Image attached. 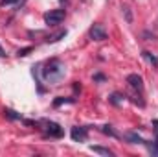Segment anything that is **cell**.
Returning a JSON list of instances; mask_svg holds the SVG:
<instances>
[{
    "label": "cell",
    "instance_id": "obj_1",
    "mask_svg": "<svg viewBox=\"0 0 158 157\" xmlns=\"http://www.w3.org/2000/svg\"><path fill=\"white\" fill-rule=\"evenodd\" d=\"M63 20H64V11H63V9H52L50 13L44 15V22H46L48 26H57V24H61Z\"/></svg>",
    "mask_w": 158,
    "mask_h": 157
},
{
    "label": "cell",
    "instance_id": "obj_2",
    "mask_svg": "<svg viewBox=\"0 0 158 157\" xmlns=\"http://www.w3.org/2000/svg\"><path fill=\"white\" fill-rule=\"evenodd\" d=\"M53 72L63 74V70H61V63H59L57 59H53V61H50V63L46 65V69H44V78H48L50 81H52V79H53Z\"/></svg>",
    "mask_w": 158,
    "mask_h": 157
},
{
    "label": "cell",
    "instance_id": "obj_3",
    "mask_svg": "<svg viewBox=\"0 0 158 157\" xmlns=\"http://www.w3.org/2000/svg\"><path fill=\"white\" fill-rule=\"evenodd\" d=\"M107 37L109 35H107V32H105V28L101 24H94L90 28V39L92 41H105Z\"/></svg>",
    "mask_w": 158,
    "mask_h": 157
},
{
    "label": "cell",
    "instance_id": "obj_4",
    "mask_svg": "<svg viewBox=\"0 0 158 157\" xmlns=\"http://www.w3.org/2000/svg\"><path fill=\"white\" fill-rule=\"evenodd\" d=\"M127 83H129L132 89H136V91H142V89H143V79L140 78L138 74H129V76H127Z\"/></svg>",
    "mask_w": 158,
    "mask_h": 157
},
{
    "label": "cell",
    "instance_id": "obj_5",
    "mask_svg": "<svg viewBox=\"0 0 158 157\" xmlns=\"http://www.w3.org/2000/svg\"><path fill=\"white\" fill-rule=\"evenodd\" d=\"M46 133H50L52 137H63V129L55 122H46Z\"/></svg>",
    "mask_w": 158,
    "mask_h": 157
},
{
    "label": "cell",
    "instance_id": "obj_6",
    "mask_svg": "<svg viewBox=\"0 0 158 157\" xmlns=\"http://www.w3.org/2000/svg\"><path fill=\"white\" fill-rule=\"evenodd\" d=\"M72 139L74 141H77V142H83L85 139H86V129L85 128H72Z\"/></svg>",
    "mask_w": 158,
    "mask_h": 157
},
{
    "label": "cell",
    "instance_id": "obj_7",
    "mask_svg": "<svg viewBox=\"0 0 158 157\" xmlns=\"http://www.w3.org/2000/svg\"><path fill=\"white\" fill-rule=\"evenodd\" d=\"M90 150H92L94 154H99V155H105V157H112L114 155L109 148H103V146H90Z\"/></svg>",
    "mask_w": 158,
    "mask_h": 157
},
{
    "label": "cell",
    "instance_id": "obj_8",
    "mask_svg": "<svg viewBox=\"0 0 158 157\" xmlns=\"http://www.w3.org/2000/svg\"><path fill=\"white\" fill-rule=\"evenodd\" d=\"M125 139H127L129 142H132V144H138V142H145V141H143V139H142L138 133H132V131H131V133H125Z\"/></svg>",
    "mask_w": 158,
    "mask_h": 157
},
{
    "label": "cell",
    "instance_id": "obj_9",
    "mask_svg": "<svg viewBox=\"0 0 158 157\" xmlns=\"http://www.w3.org/2000/svg\"><path fill=\"white\" fill-rule=\"evenodd\" d=\"M121 13L125 15L127 24H132V11H131V7L129 6H121Z\"/></svg>",
    "mask_w": 158,
    "mask_h": 157
},
{
    "label": "cell",
    "instance_id": "obj_10",
    "mask_svg": "<svg viewBox=\"0 0 158 157\" xmlns=\"http://www.w3.org/2000/svg\"><path fill=\"white\" fill-rule=\"evenodd\" d=\"M143 57H145V59H147V61H149V63H151L153 67H156V65H158V59H156V56H153L151 52H143Z\"/></svg>",
    "mask_w": 158,
    "mask_h": 157
},
{
    "label": "cell",
    "instance_id": "obj_11",
    "mask_svg": "<svg viewBox=\"0 0 158 157\" xmlns=\"http://www.w3.org/2000/svg\"><path fill=\"white\" fill-rule=\"evenodd\" d=\"M101 131H103L105 135H110V137H118V133H116V131H114L110 126H103V128H101Z\"/></svg>",
    "mask_w": 158,
    "mask_h": 157
},
{
    "label": "cell",
    "instance_id": "obj_12",
    "mask_svg": "<svg viewBox=\"0 0 158 157\" xmlns=\"http://www.w3.org/2000/svg\"><path fill=\"white\" fill-rule=\"evenodd\" d=\"M74 102V98H57L55 102H53V105L57 107V105H61V104H72Z\"/></svg>",
    "mask_w": 158,
    "mask_h": 157
},
{
    "label": "cell",
    "instance_id": "obj_13",
    "mask_svg": "<svg viewBox=\"0 0 158 157\" xmlns=\"http://www.w3.org/2000/svg\"><path fill=\"white\" fill-rule=\"evenodd\" d=\"M4 113H6V117L11 118V120H19V118H20V115H17V113H15L13 109H6Z\"/></svg>",
    "mask_w": 158,
    "mask_h": 157
},
{
    "label": "cell",
    "instance_id": "obj_14",
    "mask_svg": "<svg viewBox=\"0 0 158 157\" xmlns=\"http://www.w3.org/2000/svg\"><path fill=\"white\" fill-rule=\"evenodd\" d=\"M147 148L153 155H158V142H147Z\"/></svg>",
    "mask_w": 158,
    "mask_h": 157
},
{
    "label": "cell",
    "instance_id": "obj_15",
    "mask_svg": "<svg viewBox=\"0 0 158 157\" xmlns=\"http://www.w3.org/2000/svg\"><path fill=\"white\" fill-rule=\"evenodd\" d=\"M64 35H66V32H59L57 35H53L52 39H48V41H50V43H55V41H59L61 37H64Z\"/></svg>",
    "mask_w": 158,
    "mask_h": 157
},
{
    "label": "cell",
    "instance_id": "obj_16",
    "mask_svg": "<svg viewBox=\"0 0 158 157\" xmlns=\"http://www.w3.org/2000/svg\"><path fill=\"white\" fill-rule=\"evenodd\" d=\"M31 52V46H26V48H22V50H19V56H28Z\"/></svg>",
    "mask_w": 158,
    "mask_h": 157
},
{
    "label": "cell",
    "instance_id": "obj_17",
    "mask_svg": "<svg viewBox=\"0 0 158 157\" xmlns=\"http://www.w3.org/2000/svg\"><path fill=\"white\" fill-rule=\"evenodd\" d=\"M110 100H112V104H119V94H112Z\"/></svg>",
    "mask_w": 158,
    "mask_h": 157
},
{
    "label": "cell",
    "instance_id": "obj_18",
    "mask_svg": "<svg viewBox=\"0 0 158 157\" xmlns=\"http://www.w3.org/2000/svg\"><path fill=\"white\" fill-rule=\"evenodd\" d=\"M13 2H17V0H0V6H6V4H13Z\"/></svg>",
    "mask_w": 158,
    "mask_h": 157
},
{
    "label": "cell",
    "instance_id": "obj_19",
    "mask_svg": "<svg viewBox=\"0 0 158 157\" xmlns=\"http://www.w3.org/2000/svg\"><path fill=\"white\" fill-rule=\"evenodd\" d=\"M94 79H98V81H103V79H105V76H103V74H96V76H94Z\"/></svg>",
    "mask_w": 158,
    "mask_h": 157
},
{
    "label": "cell",
    "instance_id": "obj_20",
    "mask_svg": "<svg viewBox=\"0 0 158 157\" xmlns=\"http://www.w3.org/2000/svg\"><path fill=\"white\" fill-rule=\"evenodd\" d=\"M0 57H6V50L2 48V44H0Z\"/></svg>",
    "mask_w": 158,
    "mask_h": 157
}]
</instances>
